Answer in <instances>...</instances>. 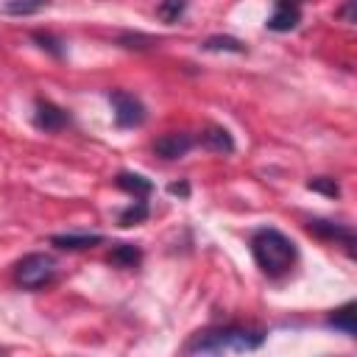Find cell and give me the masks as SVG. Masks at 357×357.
<instances>
[{
  "mask_svg": "<svg viewBox=\"0 0 357 357\" xmlns=\"http://www.w3.org/2000/svg\"><path fill=\"white\" fill-rule=\"evenodd\" d=\"M56 248L61 251H81V248H92L103 243V234H56L50 240Z\"/></svg>",
  "mask_w": 357,
  "mask_h": 357,
  "instance_id": "10",
  "label": "cell"
},
{
  "mask_svg": "<svg viewBox=\"0 0 357 357\" xmlns=\"http://www.w3.org/2000/svg\"><path fill=\"white\" fill-rule=\"evenodd\" d=\"M117 187L126 190V192H131L134 198H145L153 190V184L145 176H139V173H120L117 176Z\"/></svg>",
  "mask_w": 357,
  "mask_h": 357,
  "instance_id": "11",
  "label": "cell"
},
{
  "mask_svg": "<svg viewBox=\"0 0 357 357\" xmlns=\"http://www.w3.org/2000/svg\"><path fill=\"white\" fill-rule=\"evenodd\" d=\"M251 254L265 276H284L296 265V243L276 229H259L251 237Z\"/></svg>",
  "mask_w": 357,
  "mask_h": 357,
  "instance_id": "2",
  "label": "cell"
},
{
  "mask_svg": "<svg viewBox=\"0 0 357 357\" xmlns=\"http://www.w3.org/2000/svg\"><path fill=\"white\" fill-rule=\"evenodd\" d=\"M204 50H231V53H243L245 47H243L237 39H231V36H209V39L204 42Z\"/></svg>",
  "mask_w": 357,
  "mask_h": 357,
  "instance_id": "16",
  "label": "cell"
},
{
  "mask_svg": "<svg viewBox=\"0 0 357 357\" xmlns=\"http://www.w3.org/2000/svg\"><path fill=\"white\" fill-rule=\"evenodd\" d=\"M145 218H148V206H145V201L137 198V201L120 215V223H123V226H134V223H142Z\"/></svg>",
  "mask_w": 357,
  "mask_h": 357,
  "instance_id": "17",
  "label": "cell"
},
{
  "mask_svg": "<svg viewBox=\"0 0 357 357\" xmlns=\"http://www.w3.org/2000/svg\"><path fill=\"white\" fill-rule=\"evenodd\" d=\"M167 190H170L173 195H187V192H190V190H187V184H170Z\"/></svg>",
  "mask_w": 357,
  "mask_h": 357,
  "instance_id": "19",
  "label": "cell"
},
{
  "mask_svg": "<svg viewBox=\"0 0 357 357\" xmlns=\"http://www.w3.org/2000/svg\"><path fill=\"white\" fill-rule=\"evenodd\" d=\"M56 276V259L50 254H25L14 265V282L25 290H39Z\"/></svg>",
  "mask_w": 357,
  "mask_h": 357,
  "instance_id": "3",
  "label": "cell"
},
{
  "mask_svg": "<svg viewBox=\"0 0 357 357\" xmlns=\"http://www.w3.org/2000/svg\"><path fill=\"white\" fill-rule=\"evenodd\" d=\"M109 103H112V112H114V120L120 128H137L145 123V106L131 92L114 89V92H109Z\"/></svg>",
  "mask_w": 357,
  "mask_h": 357,
  "instance_id": "4",
  "label": "cell"
},
{
  "mask_svg": "<svg viewBox=\"0 0 357 357\" xmlns=\"http://www.w3.org/2000/svg\"><path fill=\"white\" fill-rule=\"evenodd\" d=\"M139 259H142V254H139V248L131 245V243H120V245H114L112 254H109V262L117 265V268H137Z\"/></svg>",
  "mask_w": 357,
  "mask_h": 357,
  "instance_id": "12",
  "label": "cell"
},
{
  "mask_svg": "<svg viewBox=\"0 0 357 357\" xmlns=\"http://www.w3.org/2000/svg\"><path fill=\"white\" fill-rule=\"evenodd\" d=\"M329 326H335L337 332H343V335H354V304H343L340 310H335V315H329V321H326Z\"/></svg>",
  "mask_w": 357,
  "mask_h": 357,
  "instance_id": "13",
  "label": "cell"
},
{
  "mask_svg": "<svg viewBox=\"0 0 357 357\" xmlns=\"http://www.w3.org/2000/svg\"><path fill=\"white\" fill-rule=\"evenodd\" d=\"M301 20V11H298V3L296 0H276V11L268 17V28L271 31H293Z\"/></svg>",
  "mask_w": 357,
  "mask_h": 357,
  "instance_id": "6",
  "label": "cell"
},
{
  "mask_svg": "<svg viewBox=\"0 0 357 357\" xmlns=\"http://www.w3.org/2000/svg\"><path fill=\"white\" fill-rule=\"evenodd\" d=\"M201 142H204V148H209V151H215V153H231V151H234V139H231V134H229L226 128H220V126H209V128H204Z\"/></svg>",
  "mask_w": 357,
  "mask_h": 357,
  "instance_id": "9",
  "label": "cell"
},
{
  "mask_svg": "<svg viewBox=\"0 0 357 357\" xmlns=\"http://www.w3.org/2000/svg\"><path fill=\"white\" fill-rule=\"evenodd\" d=\"M47 6V0H6L3 11L11 17H31L36 11H42Z\"/></svg>",
  "mask_w": 357,
  "mask_h": 357,
  "instance_id": "14",
  "label": "cell"
},
{
  "mask_svg": "<svg viewBox=\"0 0 357 357\" xmlns=\"http://www.w3.org/2000/svg\"><path fill=\"white\" fill-rule=\"evenodd\" d=\"M265 335L259 329L245 326H215L195 332L184 346L187 354H223V351H254L259 349Z\"/></svg>",
  "mask_w": 357,
  "mask_h": 357,
  "instance_id": "1",
  "label": "cell"
},
{
  "mask_svg": "<svg viewBox=\"0 0 357 357\" xmlns=\"http://www.w3.org/2000/svg\"><path fill=\"white\" fill-rule=\"evenodd\" d=\"M307 229H310L312 234L324 237V240L343 243L349 251H351V245H354V234H351V229H349V226H340V223H332V220H310V223H307Z\"/></svg>",
  "mask_w": 357,
  "mask_h": 357,
  "instance_id": "8",
  "label": "cell"
},
{
  "mask_svg": "<svg viewBox=\"0 0 357 357\" xmlns=\"http://www.w3.org/2000/svg\"><path fill=\"white\" fill-rule=\"evenodd\" d=\"M310 190H315V192H326V195H337L340 190H337V184H335V178H312L310 184H307Z\"/></svg>",
  "mask_w": 357,
  "mask_h": 357,
  "instance_id": "18",
  "label": "cell"
},
{
  "mask_svg": "<svg viewBox=\"0 0 357 357\" xmlns=\"http://www.w3.org/2000/svg\"><path fill=\"white\" fill-rule=\"evenodd\" d=\"M187 11V0H162L156 14L165 20V22H178V17Z\"/></svg>",
  "mask_w": 357,
  "mask_h": 357,
  "instance_id": "15",
  "label": "cell"
},
{
  "mask_svg": "<svg viewBox=\"0 0 357 357\" xmlns=\"http://www.w3.org/2000/svg\"><path fill=\"white\" fill-rule=\"evenodd\" d=\"M190 148H192V137H190V134H184V131L162 134V137L153 142V151H156L162 159H181Z\"/></svg>",
  "mask_w": 357,
  "mask_h": 357,
  "instance_id": "5",
  "label": "cell"
},
{
  "mask_svg": "<svg viewBox=\"0 0 357 357\" xmlns=\"http://www.w3.org/2000/svg\"><path fill=\"white\" fill-rule=\"evenodd\" d=\"M33 123H36L39 128H45V131H59V128H64V126L70 123V117H67V112L59 109L56 103L39 100V103H36V112H33Z\"/></svg>",
  "mask_w": 357,
  "mask_h": 357,
  "instance_id": "7",
  "label": "cell"
},
{
  "mask_svg": "<svg viewBox=\"0 0 357 357\" xmlns=\"http://www.w3.org/2000/svg\"><path fill=\"white\" fill-rule=\"evenodd\" d=\"M296 3H298V0H296Z\"/></svg>",
  "mask_w": 357,
  "mask_h": 357,
  "instance_id": "20",
  "label": "cell"
}]
</instances>
